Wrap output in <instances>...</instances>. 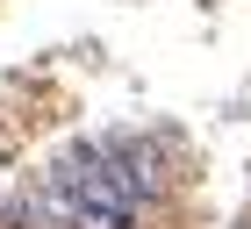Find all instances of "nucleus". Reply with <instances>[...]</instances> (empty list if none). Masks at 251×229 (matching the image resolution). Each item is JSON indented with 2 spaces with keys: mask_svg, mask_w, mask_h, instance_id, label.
Returning a JSON list of instances; mask_svg holds the SVG:
<instances>
[{
  "mask_svg": "<svg viewBox=\"0 0 251 229\" xmlns=\"http://www.w3.org/2000/svg\"><path fill=\"white\" fill-rule=\"evenodd\" d=\"M108 151L122 158V172L136 179V193L158 208L165 186H173V158H165V143H158V136H108Z\"/></svg>",
  "mask_w": 251,
  "mask_h": 229,
  "instance_id": "obj_1",
  "label": "nucleus"
},
{
  "mask_svg": "<svg viewBox=\"0 0 251 229\" xmlns=\"http://www.w3.org/2000/svg\"><path fill=\"white\" fill-rule=\"evenodd\" d=\"M237 229H251V215H244V222H237Z\"/></svg>",
  "mask_w": 251,
  "mask_h": 229,
  "instance_id": "obj_2",
  "label": "nucleus"
}]
</instances>
